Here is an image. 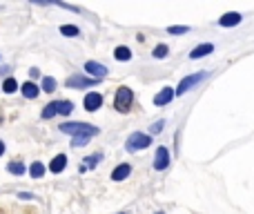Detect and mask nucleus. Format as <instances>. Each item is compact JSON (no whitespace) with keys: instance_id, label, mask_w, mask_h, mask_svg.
I'll use <instances>...</instances> for the list:
<instances>
[{"instance_id":"1","label":"nucleus","mask_w":254,"mask_h":214,"mask_svg":"<svg viewBox=\"0 0 254 214\" xmlns=\"http://www.w3.org/2000/svg\"><path fill=\"white\" fill-rule=\"evenodd\" d=\"M60 132L71 134V136H96L98 127H94V125H85V123H62Z\"/></svg>"},{"instance_id":"2","label":"nucleus","mask_w":254,"mask_h":214,"mask_svg":"<svg viewBox=\"0 0 254 214\" xmlns=\"http://www.w3.org/2000/svg\"><path fill=\"white\" fill-rule=\"evenodd\" d=\"M132 101H134V94L129 87H120L118 92H116V98H114V107L118 111H127L129 107H132Z\"/></svg>"},{"instance_id":"3","label":"nucleus","mask_w":254,"mask_h":214,"mask_svg":"<svg viewBox=\"0 0 254 214\" xmlns=\"http://www.w3.org/2000/svg\"><path fill=\"white\" fill-rule=\"evenodd\" d=\"M150 143H152V136H147V134H143V132H134L132 136L127 138V150L129 152H138V150H145V147H150Z\"/></svg>"},{"instance_id":"4","label":"nucleus","mask_w":254,"mask_h":214,"mask_svg":"<svg viewBox=\"0 0 254 214\" xmlns=\"http://www.w3.org/2000/svg\"><path fill=\"white\" fill-rule=\"evenodd\" d=\"M205 71H199V74H192V76H185V78L181 80V83H178V87H176V96H181V94H185L187 89H192L194 87L196 83H201V80L205 78Z\"/></svg>"},{"instance_id":"5","label":"nucleus","mask_w":254,"mask_h":214,"mask_svg":"<svg viewBox=\"0 0 254 214\" xmlns=\"http://www.w3.org/2000/svg\"><path fill=\"white\" fill-rule=\"evenodd\" d=\"M92 85H98V80L92 78V76H80V74H76V76H69V78H67V87H71V89L92 87Z\"/></svg>"},{"instance_id":"6","label":"nucleus","mask_w":254,"mask_h":214,"mask_svg":"<svg viewBox=\"0 0 254 214\" xmlns=\"http://www.w3.org/2000/svg\"><path fill=\"white\" fill-rule=\"evenodd\" d=\"M85 71H87V74H92V78H96V80H101V78H105V76H107V67L101 65V62H96V60H87V62H85Z\"/></svg>"},{"instance_id":"7","label":"nucleus","mask_w":254,"mask_h":214,"mask_svg":"<svg viewBox=\"0 0 254 214\" xmlns=\"http://www.w3.org/2000/svg\"><path fill=\"white\" fill-rule=\"evenodd\" d=\"M83 103H85V109H87V111H96L98 107L102 105V96L98 92H89L87 96H85Z\"/></svg>"},{"instance_id":"8","label":"nucleus","mask_w":254,"mask_h":214,"mask_svg":"<svg viewBox=\"0 0 254 214\" xmlns=\"http://www.w3.org/2000/svg\"><path fill=\"white\" fill-rule=\"evenodd\" d=\"M169 165V152L167 147H158L154 156V169H165Z\"/></svg>"},{"instance_id":"9","label":"nucleus","mask_w":254,"mask_h":214,"mask_svg":"<svg viewBox=\"0 0 254 214\" xmlns=\"http://www.w3.org/2000/svg\"><path fill=\"white\" fill-rule=\"evenodd\" d=\"M174 96H176V89L163 87V89H160V92L154 96V105H167V103H172Z\"/></svg>"},{"instance_id":"10","label":"nucleus","mask_w":254,"mask_h":214,"mask_svg":"<svg viewBox=\"0 0 254 214\" xmlns=\"http://www.w3.org/2000/svg\"><path fill=\"white\" fill-rule=\"evenodd\" d=\"M241 20H243V16H241V13L230 11V13H223V16L218 18V25H221V27H236Z\"/></svg>"},{"instance_id":"11","label":"nucleus","mask_w":254,"mask_h":214,"mask_svg":"<svg viewBox=\"0 0 254 214\" xmlns=\"http://www.w3.org/2000/svg\"><path fill=\"white\" fill-rule=\"evenodd\" d=\"M65 165H67V156L65 154H58V156H53L51 163H49V172H51V174H60L62 169H65Z\"/></svg>"},{"instance_id":"12","label":"nucleus","mask_w":254,"mask_h":214,"mask_svg":"<svg viewBox=\"0 0 254 214\" xmlns=\"http://www.w3.org/2000/svg\"><path fill=\"white\" fill-rule=\"evenodd\" d=\"M212 52H214V45L212 43H205V45H199V47L192 49L190 58H203V56H207V54H212Z\"/></svg>"},{"instance_id":"13","label":"nucleus","mask_w":254,"mask_h":214,"mask_svg":"<svg viewBox=\"0 0 254 214\" xmlns=\"http://www.w3.org/2000/svg\"><path fill=\"white\" fill-rule=\"evenodd\" d=\"M129 172H132V167H129L127 163H120L118 167H114V172H111V178H114V181H123V178L129 176Z\"/></svg>"},{"instance_id":"14","label":"nucleus","mask_w":254,"mask_h":214,"mask_svg":"<svg viewBox=\"0 0 254 214\" xmlns=\"http://www.w3.org/2000/svg\"><path fill=\"white\" fill-rule=\"evenodd\" d=\"M20 92H22V96H25V98H36V96H38V92H40V87L29 80V83H25L20 87Z\"/></svg>"},{"instance_id":"15","label":"nucleus","mask_w":254,"mask_h":214,"mask_svg":"<svg viewBox=\"0 0 254 214\" xmlns=\"http://www.w3.org/2000/svg\"><path fill=\"white\" fill-rule=\"evenodd\" d=\"M56 109H58V114L67 116V114H71V109H74V103H71V101H58L56 103Z\"/></svg>"},{"instance_id":"16","label":"nucleus","mask_w":254,"mask_h":214,"mask_svg":"<svg viewBox=\"0 0 254 214\" xmlns=\"http://www.w3.org/2000/svg\"><path fill=\"white\" fill-rule=\"evenodd\" d=\"M114 58L116 60H129V58H132V52H129L127 47H116L114 49Z\"/></svg>"},{"instance_id":"17","label":"nucleus","mask_w":254,"mask_h":214,"mask_svg":"<svg viewBox=\"0 0 254 214\" xmlns=\"http://www.w3.org/2000/svg\"><path fill=\"white\" fill-rule=\"evenodd\" d=\"M29 174H31V176H34V178H40V176H43V174H45V165L36 160V163L29 167Z\"/></svg>"},{"instance_id":"18","label":"nucleus","mask_w":254,"mask_h":214,"mask_svg":"<svg viewBox=\"0 0 254 214\" xmlns=\"http://www.w3.org/2000/svg\"><path fill=\"white\" fill-rule=\"evenodd\" d=\"M58 114V109H56V103H49V105H45V109H43V118H53V116Z\"/></svg>"},{"instance_id":"19","label":"nucleus","mask_w":254,"mask_h":214,"mask_svg":"<svg viewBox=\"0 0 254 214\" xmlns=\"http://www.w3.org/2000/svg\"><path fill=\"white\" fill-rule=\"evenodd\" d=\"M60 34L62 36H69V38H71V36H78L80 29H78V27H74V25H62L60 27Z\"/></svg>"},{"instance_id":"20","label":"nucleus","mask_w":254,"mask_h":214,"mask_svg":"<svg viewBox=\"0 0 254 214\" xmlns=\"http://www.w3.org/2000/svg\"><path fill=\"white\" fill-rule=\"evenodd\" d=\"M2 89L7 94H13L18 89V83H16V78H4V83H2Z\"/></svg>"},{"instance_id":"21","label":"nucleus","mask_w":254,"mask_h":214,"mask_svg":"<svg viewBox=\"0 0 254 214\" xmlns=\"http://www.w3.org/2000/svg\"><path fill=\"white\" fill-rule=\"evenodd\" d=\"M53 89H56V80H53L51 76H45V78H43V92H49V94H51Z\"/></svg>"},{"instance_id":"22","label":"nucleus","mask_w":254,"mask_h":214,"mask_svg":"<svg viewBox=\"0 0 254 214\" xmlns=\"http://www.w3.org/2000/svg\"><path fill=\"white\" fill-rule=\"evenodd\" d=\"M85 160H87V163H85L83 165V169H92V167H96V165H98V160H101V154H94V156H87V159H85Z\"/></svg>"},{"instance_id":"23","label":"nucleus","mask_w":254,"mask_h":214,"mask_svg":"<svg viewBox=\"0 0 254 214\" xmlns=\"http://www.w3.org/2000/svg\"><path fill=\"white\" fill-rule=\"evenodd\" d=\"M167 54H169L167 45H156V47H154V58H165Z\"/></svg>"},{"instance_id":"24","label":"nucleus","mask_w":254,"mask_h":214,"mask_svg":"<svg viewBox=\"0 0 254 214\" xmlns=\"http://www.w3.org/2000/svg\"><path fill=\"white\" fill-rule=\"evenodd\" d=\"M7 169H9L11 174H18V176H20V174L25 172V165H22V163H9Z\"/></svg>"},{"instance_id":"25","label":"nucleus","mask_w":254,"mask_h":214,"mask_svg":"<svg viewBox=\"0 0 254 214\" xmlns=\"http://www.w3.org/2000/svg\"><path fill=\"white\" fill-rule=\"evenodd\" d=\"M167 31H169V34H187V31H190V27L176 25V27H167Z\"/></svg>"},{"instance_id":"26","label":"nucleus","mask_w":254,"mask_h":214,"mask_svg":"<svg viewBox=\"0 0 254 214\" xmlns=\"http://www.w3.org/2000/svg\"><path fill=\"white\" fill-rule=\"evenodd\" d=\"M92 136H74V147H83Z\"/></svg>"},{"instance_id":"27","label":"nucleus","mask_w":254,"mask_h":214,"mask_svg":"<svg viewBox=\"0 0 254 214\" xmlns=\"http://www.w3.org/2000/svg\"><path fill=\"white\" fill-rule=\"evenodd\" d=\"M163 120H158V123H154V125H152V132H154V134H158L160 132V129H163Z\"/></svg>"},{"instance_id":"28","label":"nucleus","mask_w":254,"mask_h":214,"mask_svg":"<svg viewBox=\"0 0 254 214\" xmlns=\"http://www.w3.org/2000/svg\"><path fill=\"white\" fill-rule=\"evenodd\" d=\"M20 199H25V201H29V199H34V196L29 194V192H20Z\"/></svg>"},{"instance_id":"29","label":"nucleus","mask_w":254,"mask_h":214,"mask_svg":"<svg viewBox=\"0 0 254 214\" xmlns=\"http://www.w3.org/2000/svg\"><path fill=\"white\" fill-rule=\"evenodd\" d=\"M38 74H40L38 69H31V71H29V76H31V78H38Z\"/></svg>"},{"instance_id":"30","label":"nucleus","mask_w":254,"mask_h":214,"mask_svg":"<svg viewBox=\"0 0 254 214\" xmlns=\"http://www.w3.org/2000/svg\"><path fill=\"white\" fill-rule=\"evenodd\" d=\"M2 154H4V143L0 141V156H2Z\"/></svg>"},{"instance_id":"31","label":"nucleus","mask_w":254,"mask_h":214,"mask_svg":"<svg viewBox=\"0 0 254 214\" xmlns=\"http://www.w3.org/2000/svg\"><path fill=\"white\" fill-rule=\"evenodd\" d=\"M156 214H163V212H156Z\"/></svg>"},{"instance_id":"32","label":"nucleus","mask_w":254,"mask_h":214,"mask_svg":"<svg viewBox=\"0 0 254 214\" xmlns=\"http://www.w3.org/2000/svg\"><path fill=\"white\" fill-rule=\"evenodd\" d=\"M120 214H123V212H120Z\"/></svg>"}]
</instances>
